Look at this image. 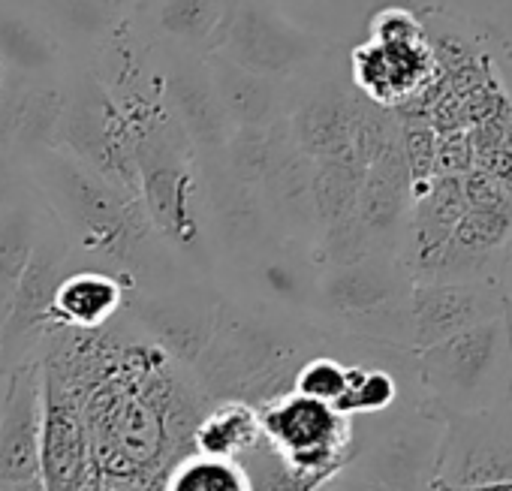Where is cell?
I'll return each mask as SVG.
<instances>
[{
    "label": "cell",
    "instance_id": "14",
    "mask_svg": "<svg viewBox=\"0 0 512 491\" xmlns=\"http://www.w3.org/2000/svg\"><path fill=\"white\" fill-rule=\"evenodd\" d=\"M0 91H4V64H0Z\"/></svg>",
    "mask_w": 512,
    "mask_h": 491
},
{
    "label": "cell",
    "instance_id": "3",
    "mask_svg": "<svg viewBox=\"0 0 512 491\" xmlns=\"http://www.w3.org/2000/svg\"><path fill=\"white\" fill-rule=\"evenodd\" d=\"M512 482V398L443 419L428 488H482Z\"/></svg>",
    "mask_w": 512,
    "mask_h": 491
},
{
    "label": "cell",
    "instance_id": "8",
    "mask_svg": "<svg viewBox=\"0 0 512 491\" xmlns=\"http://www.w3.org/2000/svg\"><path fill=\"white\" fill-rule=\"evenodd\" d=\"M43 166L64 181V190H58L64 196L61 205L64 229L82 241L85 251L124 260L127 244L133 241V223L121 208V202L115 199V193L97 184L91 175L79 172V166L70 160L49 157L43 160Z\"/></svg>",
    "mask_w": 512,
    "mask_h": 491
},
{
    "label": "cell",
    "instance_id": "4",
    "mask_svg": "<svg viewBox=\"0 0 512 491\" xmlns=\"http://www.w3.org/2000/svg\"><path fill=\"white\" fill-rule=\"evenodd\" d=\"M353 73L368 97L398 106L428 88L437 58L410 13L386 10L374 19L371 40L356 49Z\"/></svg>",
    "mask_w": 512,
    "mask_h": 491
},
{
    "label": "cell",
    "instance_id": "10",
    "mask_svg": "<svg viewBox=\"0 0 512 491\" xmlns=\"http://www.w3.org/2000/svg\"><path fill=\"white\" fill-rule=\"evenodd\" d=\"M263 440V410L250 401H217L193 431L196 452L241 458Z\"/></svg>",
    "mask_w": 512,
    "mask_h": 491
},
{
    "label": "cell",
    "instance_id": "1",
    "mask_svg": "<svg viewBox=\"0 0 512 491\" xmlns=\"http://www.w3.org/2000/svg\"><path fill=\"white\" fill-rule=\"evenodd\" d=\"M416 386L440 422L512 398V314L419 350Z\"/></svg>",
    "mask_w": 512,
    "mask_h": 491
},
{
    "label": "cell",
    "instance_id": "2",
    "mask_svg": "<svg viewBox=\"0 0 512 491\" xmlns=\"http://www.w3.org/2000/svg\"><path fill=\"white\" fill-rule=\"evenodd\" d=\"M260 410L263 440L284 467L311 488H320L359 455L350 413L335 404L290 392Z\"/></svg>",
    "mask_w": 512,
    "mask_h": 491
},
{
    "label": "cell",
    "instance_id": "13",
    "mask_svg": "<svg viewBox=\"0 0 512 491\" xmlns=\"http://www.w3.org/2000/svg\"><path fill=\"white\" fill-rule=\"evenodd\" d=\"M428 491H512V482H503V485H482V488H428Z\"/></svg>",
    "mask_w": 512,
    "mask_h": 491
},
{
    "label": "cell",
    "instance_id": "11",
    "mask_svg": "<svg viewBox=\"0 0 512 491\" xmlns=\"http://www.w3.org/2000/svg\"><path fill=\"white\" fill-rule=\"evenodd\" d=\"M160 491H253V485L238 458L187 452L166 470Z\"/></svg>",
    "mask_w": 512,
    "mask_h": 491
},
{
    "label": "cell",
    "instance_id": "5",
    "mask_svg": "<svg viewBox=\"0 0 512 491\" xmlns=\"http://www.w3.org/2000/svg\"><path fill=\"white\" fill-rule=\"evenodd\" d=\"M512 314V299L503 278L473 281H413L407 317L410 350L419 353L464 329Z\"/></svg>",
    "mask_w": 512,
    "mask_h": 491
},
{
    "label": "cell",
    "instance_id": "7",
    "mask_svg": "<svg viewBox=\"0 0 512 491\" xmlns=\"http://www.w3.org/2000/svg\"><path fill=\"white\" fill-rule=\"evenodd\" d=\"M46 374V371H43ZM97 467L85 398L46 374L43 422V485L49 491H94Z\"/></svg>",
    "mask_w": 512,
    "mask_h": 491
},
{
    "label": "cell",
    "instance_id": "6",
    "mask_svg": "<svg viewBox=\"0 0 512 491\" xmlns=\"http://www.w3.org/2000/svg\"><path fill=\"white\" fill-rule=\"evenodd\" d=\"M43 422L46 374L40 356H34L7 374L0 407V482L43 479Z\"/></svg>",
    "mask_w": 512,
    "mask_h": 491
},
{
    "label": "cell",
    "instance_id": "12",
    "mask_svg": "<svg viewBox=\"0 0 512 491\" xmlns=\"http://www.w3.org/2000/svg\"><path fill=\"white\" fill-rule=\"evenodd\" d=\"M0 491H49L43 479L37 482H0Z\"/></svg>",
    "mask_w": 512,
    "mask_h": 491
},
{
    "label": "cell",
    "instance_id": "9",
    "mask_svg": "<svg viewBox=\"0 0 512 491\" xmlns=\"http://www.w3.org/2000/svg\"><path fill=\"white\" fill-rule=\"evenodd\" d=\"M127 284L100 269H73L55 290L52 326L55 329H106L124 308ZM52 329V332H55Z\"/></svg>",
    "mask_w": 512,
    "mask_h": 491
}]
</instances>
